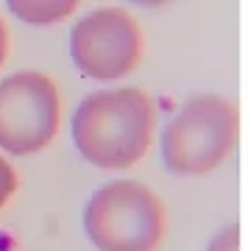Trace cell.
Here are the masks:
<instances>
[{
    "mask_svg": "<svg viewBox=\"0 0 248 251\" xmlns=\"http://www.w3.org/2000/svg\"><path fill=\"white\" fill-rule=\"evenodd\" d=\"M14 190H17V173H14V168L9 162L0 156V212L9 204V198L14 196Z\"/></svg>",
    "mask_w": 248,
    "mask_h": 251,
    "instance_id": "ba28073f",
    "label": "cell"
},
{
    "mask_svg": "<svg viewBox=\"0 0 248 251\" xmlns=\"http://www.w3.org/2000/svg\"><path fill=\"white\" fill-rule=\"evenodd\" d=\"M6 56H9V28H6V23L0 17V67L6 62Z\"/></svg>",
    "mask_w": 248,
    "mask_h": 251,
    "instance_id": "9c48e42d",
    "label": "cell"
},
{
    "mask_svg": "<svg viewBox=\"0 0 248 251\" xmlns=\"http://www.w3.org/2000/svg\"><path fill=\"white\" fill-rule=\"evenodd\" d=\"M59 131V90L53 78L20 70L0 81V148L36 153Z\"/></svg>",
    "mask_w": 248,
    "mask_h": 251,
    "instance_id": "277c9868",
    "label": "cell"
},
{
    "mask_svg": "<svg viewBox=\"0 0 248 251\" xmlns=\"http://www.w3.org/2000/svg\"><path fill=\"white\" fill-rule=\"evenodd\" d=\"M84 232L98 251H153L165 237V206L140 181H109L84 206Z\"/></svg>",
    "mask_w": 248,
    "mask_h": 251,
    "instance_id": "3957f363",
    "label": "cell"
},
{
    "mask_svg": "<svg viewBox=\"0 0 248 251\" xmlns=\"http://www.w3.org/2000/svg\"><path fill=\"white\" fill-rule=\"evenodd\" d=\"M70 56L87 78H120L140 64L142 31L128 11L115 6L95 9L73 28Z\"/></svg>",
    "mask_w": 248,
    "mask_h": 251,
    "instance_id": "5b68a950",
    "label": "cell"
},
{
    "mask_svg": "<svg viewBox=\"0 0 248 251\" xmlns=\"http://www.w3.org/2000/svg\"><path fill=\"white\" fill-rule=\"evenodd\" d=\"M206 251H240V226L231 224L226 229H221L212 237V243H209Z\"/></svg>",
    "mask_w": 248,
    "mask_h": 251,
    "instance_id": "52a82bcc",
    "label": "cell"
},
{
    "mask_svg": "<svg viewBox=\"0 0 248 251\" xmlns=\"http://www.w3.org/2000/svg\"><path fill=\"white\" fill-rule=\"evenodd\" d=\"M153 134V106L134 87L92 92L73 115V143L89 165L131 168L145 156Z\"/></svg>",
    "mask_w": 248,
    "mask_h": 251,
    "instance_id": "6da1fadb",
    "label": "cell"
},
{
    "mask_svg": "<svg viewBox=\"0 0 248 251\" xmlns=\"http://www.w3.org/2000/svg\"><path fill=\"white\" fill-rule=\"evenodd\" d=\"M237 106L223 95H195L170 117L162 134V159L176 176H201L221 165L237 143Z\"/></svg>",
    "mask_w": 248,
    "mask_h": 251,
    "instance_id": "7a4b0ae2",
    "label": "cell"
},
{
    "mask_svg": "<svg viewBox=\"0 0 248 251\" xmlns=\"http://www.w3.org/2000/svg\"><path fill=\"white\" fill-rule=\"evenodd\" d=\"M75 0H11L9 9L14 17L25 20L31 25H53L62 23L75 11Z\"/></svg>",
    "mask_w": 248,
    "mask_h": 251,
    "instance_id": "8992f818",
    "label": "cell"
}]
</instances>
